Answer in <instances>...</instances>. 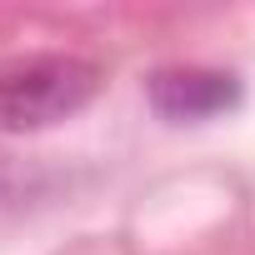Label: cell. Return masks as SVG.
Returning a JSON list of instances; mask_svg holds the SVG:
<instances>
[{"instance_id": "6da1fadb", "label": "cell", "mask_w": 255, "mask_h": 255, "mask_svg": "<svg viewBox=\"0 0 255 255\" xmlns=\"http://www.w3.org/2000/svg\"><path fill=\"white\" fill-rule=\"evenodd\" d=\"M105 70L85 55L40 50L0 60V135H35L65 125L100 95Z\"/></svg>"}, {"instance_id": "7a4b0ae2", "label": "cell", "mask_w": 255, "mask_h": 255, "mask_svg": "<svg viewBox=\"0 0 255 255\" xmlns=\"http://www.w3.org/2000/svg\"><path fill=\"white\" fill-rule=\"evenodd\" d=\"M240 80L215 65H160L145 80V100L170 125H205L240 105Z\"/></svg>"}]
</instances>
